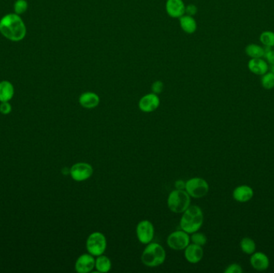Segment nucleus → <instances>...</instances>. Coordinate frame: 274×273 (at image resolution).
<instances>
[{"instance_id":"obj_16","label":"nucleus","mask_w":274,"mask_h":273,"mask_svg":"<svg viewBox=\"0 0 274 273\" xmlns=\"http://www.w3.org/2000/svg\"><path fill=\"white\" fill-rule=\"evenodd\" d=\"M101 102L100 96L92 91H85L79 97V102L81 107L86 109H93L98 107Z\"/></svg>"},{"instance_id":"obj_28","label":"nucleus","mask_w":274,"mask_h":273,"mask_svg":"<svg viewBox=\"0 0 274 273\" xmlns=\"http://www.w3.org/2000/svg\"><path fill=\"white\" fill-rule=\"evenodd\" d=\"M243 269L242 267L240 266L239 264H231L227 267L224 273H242Z\"/></svg>"},{"instance_id":"obj_12","label":"nucleus","mask_w":274,"mask_h":273,"mask_svg":"<svg viewBox=\"0 0 274 273\" xmlns=\"http://www.w3.org/2000/svg\"><path fill=\"white\" fill-rule=\"evenodd\" d=\"M250 264L257 271H265L270 267V258L262 252H255L250 255Z\"/></svg>"},{"instance_id":"obj_13","label":"nucleus","mask_w":274,"mask_h":273,"mask_svg":"<svg viewBox=\"0 0 274 273\" xmlns=\"http://www.w3.org/2000/svg\"><path fill=\"white\" fill-rule=\"evenodd\" d=\"M185 257L190 264H198L204 257L203 248L195 244H189L185 249Z\"/></svg>"},{"instance_id":"obj_25","label":"nucleus","mask_w":274,"mask_h":273,"mask_svg":"<svg viewBox=\"0 0 274 273\" xmlns=\"http://www.w3.org/2000/svg\"><path fill=\"white\" fill-rule=\"evenodd\" d=\"M191 235L192 236L190 237V239H191L192 244H197V245L201 246V247H203L207 244L208 239H207L206 235L202 232H196Z\"/></svg>"},{"instance_id":"obj_6","label":"nucleus","mask_w":274,"mask_h":273,"mask_svg":"<svg viewBox=\"0 0 274 273\" xmlns=\"http://www.w3.org/2000/svg\"><path fill=\"white\" fill-rule=\"evenodd\" d=\"M185 191L191 198H203L208 193L209 185L203 178L193 177L186 181Z\"/></svg>"},{"instance_id":"obj_33","label":"nucleus","mask_w":274,"mask_h":273,"mask_svg":"<svg viewBox=\"0 0 274 273\" xmlns=\"http://www.w3.org/2000/svg\"><path fill=\"white\" fill-rule=\"evenodd\" d=\"M270 71H271V72L274 73V65H271V67H270Z\"/></svg>"},{"instance_id":"obj_4","label":"nucleus","mask_w":274,"mask_h":273,"mask_svg":"<svg viewBox=\"0 0 274 273\" xmlns=\"http://www.w3.org/2000/svg\"><path fill=\"white\" fill-rule=\"evenodd\" d=\"M168 207L174 213H183L191 205V196L185 190H173L169 193Z\"/></svg>"},{"instance_id":"obj_14","label":"nucleus","mask_w":274,"mask_h":273,"mask_svg":"<svg viewBox=\"0 0 274 273\" xmlns=\"http://www.w3.org/2000/svg\"><path fill=\"white\" fill-rule=\"evenodd\" d=\"M166 12L171 18H181L185 14V5L183 0H167Z\"/></svg>"},{"instance_id":"obj_3","label":"nucleus","mask_w":274,"mask_h":273,"mask_svg":"<svg viewBox=\"0 0 274 273\" xmlns=\"http://www.w3.org/2000/svg\"><path fill=\"white\" fill-rule=\"evenodd\" d=\"M166 259V252L162 245L158 243L147 244L141 255V262L145 266L155 268L164 264Z\"/></svg>"},{"instance_id":"obj_20","label":"nucleus","mask_w":274,"mask_h":273,"mask_svg":"<svg viewBox=\"0 0 274 273\" xmlns=\"http://www.w3.org/2000/svg\"><path fill=\"white\" fill-rule=\"evenodd\" d=\"M95 269L99 273H106L112 269V261L106 256L101 255L97 256L95 264Z\"/></svg>"},{"instance_id":"obj_21","label":"nucleus","mask_w":274,"mask_h":273,"mask_svg":"<svg viewBox=\"0 0 274 273\" xmlns=\"http://www.w3.org/2000/svg\"><path fill=\"white\" fill-rule=\"evenodd\" d=\"M244 51H245V54L249 57L251 59H256V58L264 57L265 48L256 43H250L249 45L246 46Z\"/></svg>"},{"instance_id":"obj_7","label":"nucleus","mask_w":274,"mask_h":273,"mask_svg":"<svg viewBox=\"0 0 274 273\" xmlns=\"http://www.w3.org/2000/svg\"><path fill=\"white\" fill-rule=\"evenodd\" d=\"M190 242L189 234L182 229L171 232L167 238L168 246L175 251L185 250Z\"/></svg>"},{"instance_id":"obj_31","label":"nucleus","mask_w":274,"mask_h":273,"mask_svg":"<svg viewBox=\"0 0 274 273\" xmlns=\"http://www.w3.org/2000/svg\"><path fill=\"white\" fill-rule=\"evenodd\" d=\"M198 12L197 6L194 4H189L185 6V13L190 16H194Z\"/></svg>"},{"instance_id":"obj_24","label":"nucleus","mask_w":274,"mask_h":273,"mask_svg":"<svg viewBox=\"0 0 274 273\" xmlns=\"http://www.w3.org/2000/svg\"><path fill=\"white\" fill-rule=\"evenodd\" d=\"M260 85L263 88L266 90H272L274 88V74L271 71H268L260 78Z\"/></svg>"},{"instance_id":"obj_18","label":"nucleus","mask_w":274,"mask_h":273,"mask_svg":"<svg viewBox=\"0 0 274 273\" xmlns=\"http://www.w3.org/2000/svg\"><path fill=\"white\" fill-rule=\"evenodd\" d=\"M15 87L8 80L0 82V102H9L14 97Z\"/></svg>"},{"instance_id":"obj_1","label":"nucleus","mask_w":274,"mask_h":273,"mask_svg":"<svg viewBox=\"0 0 274 273\" xmlns=\"http://www.w3.org/2000/svg\"><path fill=\"white\" fill-rule=\"evenodd\" d=\"M0 33L10 41L20 42L26 37L27 27L20 16L9 13L0 19Z\"/></svg>"},{"instance_id":"obj_5","label":"nucleus","mask_w":274,"mask_h":273,"mask_svg":"<svg viewBox=\"0 0 274 273\" xmlns=\"http://www.w3.org/2000/svg\"><path fill=\"white\" fill-rule=\"evenodd\" d=\"M86 248L87 253L94 256L103 255L107 248V239L105 236L102 232H92L87 237Z\"/></svg>"},{"instance_id":"obj_2","label":"nucleus","mask_w":274,"mask_h":273,"mask_svg":"<svg viewBox=\"0 0 274 273\" xmlns=\"http://www.w3.org/2000/svg\"><path fill=\"white\" fill-rule=\"evenodd\" d=\"M204 223V213L201 207L197 205H190L188 208L183 212L180 226L183 231L188 234L198 232Z\"/></svg>"},{"instance_id":"obj_8","label":"nucleus","mask_w":274,"mask_h":273,"mask_svg":"<svg viewBox=\"0 0 274 273\" xmlns=\"http://www.w3.org/2000/svg\"><path fill=\"white\" fill-rule=\"evenodd\" d=\"M93 168L91 164L85 162H80L73 164L70 169L71 179L76 182H82L88 180L93 175Z\"/></svg>"},{"instance_id":"obj_22","label":"nucleus","mask_w":274,"mask_h":273,"mask_svg":"<svg viewBox=\"0 0 274 273\" xmlns=\"http://www.w3.org/2000/svg\"><path fill=\"white\" fill-rule=\"evenodd\" d=\"M240 250L246 255H252L256 252L257 244L254 239L249 237H244L240 242Z\"/></svg>"},{"instance_id":"obj_23","label":"nucleus","mask_w":274,"mask_h":273,"mask_svg":"<svg viewBox=\"0 0 274 273\" xmlns=\"http://www.w3.org/2000/svg\"><path fill=\"white\" fill-rule=\"evenodd\" d=\"M260 42L264 48H274V32L272 31H265L261 32L259 37Z\"/></svg>"},{"instance_id":"obj_17","label":"nucleus","mask_w":274,"mask_h":273,"mask_svg":"<svg viewBox=\"0 0 274 273\" xmlns=\"http://www.w3.org/2000/svg\"><path fill=\"white\" fill-rule=\"evenodd\" d=\"M248 68L254 75L261 76L269 71L270 64L263 58H256L249 60L248 63Z\"/></svg>"},{"instance_id":"obj_30","label":"nucleus","mask_w":274,"mask_h":273,"mask_svg":"<svg viewBox=\"0 0 274 273\" xmlns=\"http://www.w3.org/2000/svg\"><path fill=\"white\" fill-rule=\"evenodd\" d=\"M12 110V105L9 102H1V103H0V112L2 115L10 114Z\"/></svg>"},{"instance_id":"obj_29","label":"nucleus","mask_w":274,"mask_h":273,"mask_svg":"<svg viewBox=\"0 0 274 273\" xmlns=\"http://www.w3.org/2000/svg\"><path fill=\"white\" fill-rule=\"evenodd\" d=\"M152 92L154 94H156V95H159V94L162 92L163 90H164V83L160 80H156L155 82L153 83L152 85Z\"/></svg>"},{"instance_id":"obj_26","label":"nucleus","mask_w":274,"mask_h":273,"mask_svg":"<svg viewBox=\"0 0 274 273\" xmlns=\"http://www.w3.org/2000/svg\"><path fill=\"white\" fill-rule=\"evenodd\" d=\"M28 3L27 0H16L14 3V13L21 16L28 11Z\"/></svg>"},{"instance_id":"obj_11","label":"nucleus","mask_w":274,"mask_h":273,"mask_svg":"<svg viewBox=\"0 0 274 273\" xmlns=\"http://www.w3.org/2000/svg\"><path fill=\"white\" fill-rule=\"evenodd\" d=\"M96 259L89 253L83 254L76 259L75 269L79 273H88L95 269Z\"/></svg>"},{"instance_id":"obj_15","label":"nucleus","mask_w":274,"mask_h":273,"mask_svg":"<svg viewBox=\"0 0 274 273\" xmlns=\"http://www.w3.org/2000/svg\"><path fill=\"white\" fill-rule=\"evenodd\" d=\"M254 196V189L246 185L235 188L233 191V197L239 203H246L251 201Z\"/></svg>"},{"instance_id":"obj_27","label":"nucleus","mask_w":274,"mask_h":273,"mask_svg":"<svg viewBox=\"0 0 274 273\" xmlns=\"http://www.w3.org/2000/svg\"><path fill=\"white\" fill-rule=\"evenodd\" d=\"M265 48V55L264 57L268 64L271 65H274V49L273 48Z\"/></svg>"},{"instance_id":"obj_32","label":"nucleus","mask_w":274,"mask_h":273,"mask_svg":"<svg viewBox=\"0 0 274 273\" xmlns=\"http://www.w3.org/2000/svg\"><path fill=\"white\" fill-rule=\"evenodd\" d=\"M175 188L178 190H185V185H186V181L182 180H176L175 182Z\"/></svg>"},{"instance_id":"obj_9","label":"nucleus","mask_w":274,"mask_h":273,"mask_svg":"<svg viewBox=\"0 0 274 273\" xmlns=\"http://www.w3.org/2000/svg\"><path fill=\"white\" fill-rule=\"evenodd\" d=\"M137 237L141 244H148L153 241L155 235V228L151 221L148 220L139 221L137 226Z\"/></svg>"},{"instance_id":"obj_19","label":"nucleus","mask_w":274,"mask_h":273,"mask_svg":"<svg viewBox=\"0 0 274 273\" xmlns=\"http://www.w3.org/2000/svg\"><path fill=\"white\" fill-rule=\"evenodd\" d=\"M179 23L181 29L187 34H193L197 29V23L193 16L184 15L179 18Z\"/></svg>"},{"instance_id":"obj_10","label":"nucleus","mask_w":274,"mask_h":273,"mask_svg":"<svg viewBox=\"0 0 274 273\" xmlns=\"http://www.w3.org/2000/svg\"><path fill=\"white\" fill-rule=\"evenodd\" d=\"M160 101L158 95L152 92L147 94L139 100V108L144 113H150L155 112L160 107Z\"/></svg>"}]
</instances>
